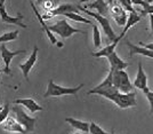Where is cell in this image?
Here are the masks:
<instances>
[{
  "label": "cell",
  "instance_id": "1",
  "mask_svg": "<svg viewBox=\"0 0 153 134\" xmlns=\"http://www.w3.org/2000/svg\"><path fill=\"white\" fill-rule=\"evenodd\" d=\"M87 94H97L101 95L105 99H108L110 101L117 104L120 109H128L135 107L137 102H136V93L131 92V93H121L119 89L117 88L115 86H111L108 88L104 89H98V91H93L90 89L87 92Z\"/></svg>",
  "mask_w": 153,
  "mask_h": 134
},
{
  "label": "cell",
  "instance_id": "2",
  "mask_svg": "<svg viewBox=\"0 0 153 134\" xmlns=\"http://www.w3.org/2000/svg\"><path fill=\"white\" fill-rule=\"evenodd\" d=\"M83 87V84H80L79 86L76 87H64L61 85L55 84L53 79H49L48 82V86L46 89L44 97H58V96H64V95H76L78 92Z\"/></svg>",
  "mask_w": 153,
  "mask_h": 134
},
{
  "label": "cell",
  "instance_id": "3",
  "mask_svg": "<svg viewBox=\"0 0 153 134\" xmlns=\"http://www.w3.org/2000/svg\"><path fill=\"white\" fill-rule=\"evenodd\" d=\"M80 10H82L83 13H86L88 16H90V17L95 19L96 21L100 23V25L102 26L103 31L105 33L106 38L108 39V41L113 43L115 39L118 38V36H117L115 32L113 31V29H112V26H111V23H110V21L106 19V16H103V15H101V14H98V13H94V12L88 10L87 8L81 7V6H80Z\"/></svg>",
  "mask_w": 153,
  "mask_h": 134
},
{
  "label": "cell",
  "instance_id": "4",
  "mask_svg": "<svg viewBox=\"0 0 153 134\" xmlns=\"http://www.w3.org/2000/svg\"><path fill=\"white\" fill-rule=\"evenodd\" d=\"M112 70V69H111ZM113 71V85L121 93H131L134 91V84L130 82L126 70H112Z\"/></svg>",
  "mask_w": 153,
  "mask_h": 134
},
{
  "label": "cell",
  "instance_id": "5",
  "mask_svg": "<svg viewBox=\"0 0 153 134\" xmlns=\"http://www.w3.org/2000/svg\"><path fill=\"white\" fill-rule=\"evenodd\" d=\"M10 111L13 112L14 117L17 119L19 124L25 128L26 133L27 132H32L34 130L36 123H37V118L27 115L25 111L21 108L19 104H14L13 107H10Z\"/></svg>",
  "mask_w": 153,
  "mask_h": 134
},
{
  "label": "cell",
  "instance_id": "6",
  "mask_svg": "<svg viewBox=\"0 0 153 134\" xmlns=\"http://www.w3.org/2000/svg\"><path fill=\"white\" fill-rule=\"evenodd\" d=\"M49 29H51V31L53 33L58 34L62 39L70 38L71 36H73L74 33H82V34L86 33L82 30H79V29H76L72 25H70L66 19H59L55 24L49 26Z\"/></svg>",
  "mask_w": 153,
  "mask_h": 134
},
{
  "label": "cell",
  "instance_id": "7",
  "mask_svg": "<svg viewBox=\"0 0 153 134\" xmlns=\"http://www.w3.org/2000/svg\"><path fill=\"white\" fill-rule=\"evenodd\" d=\"M0 53H1V60L4 61L5 63V68H4V73L6 75H10L12 71H10V62L13 61V58L17 55H21V54H25L26 49H17V51H9L6 47L5 44L0 45Z\"/></svg>",
  "mask_w": 153,
  "mask_h": 134
},
{
  "label": "cell",
  "instance_id": "8",
  "mask_svg": "<svg viewBox=\"0 0 153 134\" xmlns=\"http://www.w3.org/2000/svg\"><path fill=\"white\" fill-rule=\"evenodd\" d=\"M79 10H80V6L76 4H61L56 8H54L53 10L47 12L49 14H44L42 19L47 21L48 19H53L57 15H63L64 16L66 13H79Z\"/></svg>",
  "mask_w": 153,
  "mask_h": 134
},
{
  "label": "cell",
  "instance_id": "9",
  "mask_svg": "<svg viewBox=\"0 0 153 134\" xmlns=\"http://www.w3.org/2000/svg\"><path fill=\"white\" fill-rule=\"evenodd\" d=\"M110 13L112 15L113 19L115 21V23L119 26H125L127 23V13L125 10V8L118 2V0L114 1L113 4L110 5Z\"/></svg>",
  "mask_w": 153,
  "mask_h": 134
},
{
  "label": "cell",
  "instance_id": "10",
  "mask_svg": "<svg viewBox=\"0 0 153 134\" xmlns=\"http://www.w3.org/2000/svg\"><path fill=\"white\" fill-rule=\"evenodd\" d=\"M38 52H39L38 47L34 46L30 58H27L24 63L19 64V68L21 69V71H22V73H23V76H24V78H25L26 80H29V75L31 72L32 68L34 67V64L37 63V61H38Z\"/></svg>",
  "mask_w": 153,
  "mask_h": 134
},
{
  "label": "cell",
  "instance_id": "11",
  "mask_svg": "<svg viewBox=\"0 0 153 134\" xmlns=\"http://www.w3.org/2000/svg\"><path fill=\"white\" fill-rule=\"evenodd\" d=\"M1 128L6 132H10V133H22L26 134L25 128L23 127L19 124L17 119L13 117V116H8L6 118V121L1 124Z\"/></svg>",
  "mask_w": 153,
  "mask_h": 134
},
{
  "label": "cell",
  "instance_id": "12",
  "mask_svg": "<svg viewBox=\"0 0 153 134\" xmlns=\"http://www.w3.org/2000/svg\"><path fill=\"white\" fill-rule=\"evenodd\" d=\"M0 17H1L4 23H7V24H15V25L21 26L22 29H26V28H27V25L23 23V19H24L23 15L19 14L17 16H10L9 14L7 13L6 7L5 6L0 7Z\"/></svg>",
  "mask_w": 153,
  "mask_h": 134
},
{
  "label": "cell",
  "instance_id": "13",
  "mask_svg": "<svg viewBox=\"0 0 153 134\" xmlns=\"http://www.w3.org/2000/svg\"><path fill=\"white\" fill-rule=\"evenodd\" d=\"M30 5H31V8L33 9V13H34V15L37 16V19H38V21L40 22V24H41V26H42V30L46 32V34H47V38L49 39V41H51V45H56L57 44V39H56V37L54 36V33L51 31V29H49V25H47V23H46V21L44 19H42V15L39 13L38 9H37V7L34 6V4L32 2V0H30Z\"/></svg>",
  "mask_w": 153,
  "mask_h": 134
},
{
  "label": "cell",
  "instance_id": "14",
  "mask_svg": "<svg viewBox=\"0 0 153 134\" xmlns=\"http://www.w3.org/2000/svg\"><path fill=\"white\" fill-rule=\"evenodd\" d=\"M133 84H134L135 88H138L140 91H144V89L149 88L147 87V76L146 73H145V71H144V69H143L142 62H138V69H137L136 78H135Z\"/></svg>",
  "mask_w": 153,
  "mask_h": 134
},
{
  "label": "cell",
  "instance_id": "15",
  "mask_svg": "<svg viewBox=\"0 0 153 134\" xmlns=\"http://www.w3.org/2000/svg\"><path fill=\"white\" fill-rule=\"evenodd\" d=\"M13 104H19V106L25 107L31 114H36V112H38V111H42V110H44V108H42L40 104H38V102H36L33 99H31V97L17 99V100L14 101Z\"/></svg>",
  "mask_w": 153,
  "mask_h": 134
},
{
  "label": "cell",
  "instance_id": "16",
  "mask_svg": "<svg viewBox=\"0 0 153 134\" xmlns=\"http://www.w3.org/2000/svg\"><path fill=\"white\" fill-rule=\"evenodd\" d=\"M121 39H122L121 36H118V38L115 39L113 43H111L110 45L105 46L104 48L100 49V51L91 53V55H93L94 58H108V55H111L113 52H115V48H117V46H118L119 41H120Z\"/></svg>",
  "mask_w": 153,
  "mask_h": 134
},
{
  "label": "cell",
  "instance_id": "17",
  "mask_svg": "<svg viewBox=\"0 0 153 134\" xmlns=\"http://www.w3.org/2000/svg\"><path fill=\"white\" fill-rule=\"evenodd\" d=\"M126 44L129 47V51H130V56L131 55H143V56H146V58H153V51L145 48L140 45H134L131 44L129 40H126Z\"/></svg>",
  "mask_w": 153,
  "mask_h": 134
},
{
  "label": "cell",
  "instance_id": "18",
  "mask_svg": "<svg viewBox=\"0 0 153 134\" xmlns=\"http://www.w3.org/2000/svg\"><path fill=\"white\" fill-rule=\"evenodd\" d=\"M108 60L110 67H111L110 69H112V70H125L129 65L127 62H125L122 58H120L117 52H113L111 55H108Z\"/></svg>",
  "mask_w": 153,
  "mask_h": 134
},
{
  "label": "cell",
  "instance_id": "19",
  "mask_svg": "<svg viewBox=\"0 0 153 134\" xmlns=\"http://www.w3.org/2000/svg\"><path fill=\"white\" fill-rule=\"evenodd\" d=\"M85 8H90V9H95L97 10V13L103 15V16H106V14L110 12V5H108V1L105 0H95L94 2L91 4H87Z\"/></svg>",
  "mask_w": 153,
  "mask_h": 134
},
{
  "label": "cell",
  "instance_id": "20",
  "mask_svg": "<svg viewBox=\"0 0 153 134\" xmlns=\"http://www.w3.org/2000/svg\"><path fill=\"white\" fill-rule=\"evenodd\" d=\"M142 19H143V17H142L137 12H130V13H128L127 23H126V25H125V28H123V30H122L121 33H120V36H121L122 38L125 37V34L128 32V30L131 29L134 25H136Z\"/></svg>",
  "mask_w": 153,
  "mask_h": 134
},
{
  "label": "cell",
  "instance_id": "21",
  "mask_svg": "<svg viewBox=\"0 0 153 134\" xmlns=\"http://www.w3.org/2000/svg\"><path fill=\"white\" fill-rule=\"evenodd\" d=\"M65 121H66V123H69L72 127L78 130V131H80V132H86V133H87V132H89L90 123L79 121V119L72 118V117H66V118H65Z\"/></svg>",
  "mask_w": 153,
  "mask_h": 134
},
{
  "label": "cell",
  "instance_id": "22",
  "mask_svg": "<svg viewBox=\"0 0 153 134\" xmlns=\"http://www.w3.org/2000/svg\"><path fill=\"white\" fill-rule=\"evenodd\" d=\"M111 86H114V85H113V71L110 69L106 78H105L100 85H97L96 87H94V88H91V89H93V91H98V89L108 88V87H111Z\"/></svg>",
  "mask_w": 153,
  "mask_h": 134
},
{
  "label": "cell",
  "instance_id": "23",
  "mask_svg": "<svg viewBox=\"0 0 153 134\" xmlns=\"http://www.w3.org/2000/svg\"><path fill=\"white\" fill-rule=\"evenodd\" d=\"M64 16H65V17H68V19H72V21H74V22L86 23V24H90V25H93V24H94V23H93V21H90V19L83 17V16H81L79 13H66Z\"/></svg>",
  "mask_w": 153,
  "mask_h": 134
},
{
  "label": "cell",
  "instance_id": "24",
  "mask_svg": "<svg viewBox=\"0 0 153 134\" xmlns=\"http://www.w3.org/2000/svg\"><path fill=\"white\" fill-rule=\"evenodd\" d=\"M19 30H14V31L6 32L4 34L0 36V44H5L7 41H14V40H17L19 38Z\"/></svg>",
  "mask_w": 153,
  "mask_h": 134
},
{
  "label": "cell",
  "instance_id": "25",
  "mask_svg": "<svg viewBox=\"0 0 153 134\" xmlns=\"http://www.w3.org/2000/svg\"><path fill=\"white\" fill-rule=\"evenodd\" d=\"M93 43L95 48H100L101 45H102V37H101V31L100 29L97 28L96 24H93Z\"/></svg>",
  "mask_w": 153,
  "mask_h": 134
},
{
  "label": "cell",
  "instance_id": "26",
  "mask_svg": "<svg viewBox=\"0 0 153 134\" xmlns=\"http://www.w3.org/2000/svg\"><path fill=\"white\" fill-rule=\"evenodd\" d=\"M89 133L90 134H111V133H108L106 131H104L98 124H96L94 121H90Z\"/></svg>",
  "mask_w": 153,
  "mask_h": 134
},
{
  "label": "cell",
  "instance_id": "27",
  "mask_svg": "<svg viewBox=\"0 0 153 134\" xmlns=\"http://www.w3.org/2000/svg\"><path fill=\"white\" fill-rule=\"evenodd\" d=\"M9 114H10V103L7 102L4 104V110L0 112V126L4 121H6V118L9 116Z\"/></svg>",
  "mask_w": 153,
  "mask_h": 134
},
{
  "label": "cell",
  "instance_id": "28",
  "mask_svg": "<svg viewBox=\"0 0 153 134\" xmlns=\"http://www.w3.org/2000/svg\"><path fill=\"white\" fill-rule=\"evenodd\" d=\"M118 2L125 8V10L128 12V13H130V12H136L134 9V7H133L131 0H118Z\"/></svg>",
  "mask_w": 153,
  "mask_h": 134
},
{
  "label": "cell",
  "instance_id": "29",
  "mask_svg": "<svg viewBox=\"0 0 153 134\" xmlns=\"http://www.w3.org/2000/svg\"><path fill=\"white\" fill-rule=\"evenodd\" d=\"M143 93L145 94L147 101H149V103H150V111H151V114H152L153 112V92L152 91H150L149 88H146L143 91Z\"/></svg>",
  "mask_w": 153,
  "mask_h": 134
},
{
  "label": "cell",
  "instance_id": "30",
  "mask_svg": "<svg viewBox=\"0 0 153 134\" xmlns=\"http://www.w3.org/2000/svg\"><path fill=\"white\" fill-rule=\"evenodd\" d=\"M140 15L142 16V17H145L146 15H151V14H153V4H150L147 7H145V8H142L140 12Z\"/></svg>",
  "mask_w": 153,
  "mask_h": 134
},
{
  "label": "cell",
  "instance_id": "31",
  "mask_svg": "<svg viewBox=\"0 0 153 134\" xmlns=\"http://www.w3.org/2000/svg\"><path fill=\"white\" fill-rule=\"evenodd\" d=\"M131 2H133V5L140 6L142 8H145V7H147L149 5H150L146 0H131Z\"/></svg>",
  "mask_w": 153,
  "mask_h": 134
},
{
  "label": "cell",
  "instance_id": "32",
  "mask_svg": "<svg viewBox=\"0 0 153 134\" xmlns=\"http://www.w3.org/2000/svg\"><path fill=\"white\" fill-rule=\"evenodd\" d=\"M140 45L143 46V47H145V48H149V49L153 51V43H151V44H143V43H140Z\"/></svg>",
  "mask_w": 153,
  "mask_h": 134
},
{
  "label": "cell",
  "instance_id": "33",
  "mask_svg": "<svg viewBox=\"0 0 153 134\" xmlns=\"http://www.w3.org/2000/svg\"><path fill=\"white\" fill-rule=\"evenodd\" d=\"M149 17H150V28H151V32L153 33V14L149 15Z\"/></svg>",
  "mask_w": 153,
  "mask_h": 134
},
{
  "label": "cell",
  "instance_id": "34",
  "mask_svg": "<svg viewBox=\"0 0 153 134\" xmlns=\"http://www.w3.org/2000/svg\"><path fill=\"white\" fill-rule=\"evenodd\" d=\"M5 1H6V0H0V7L5 6Z\"/></svg>",
  "mask_w": 153,
  "mask_h": 134
},
{
  "label": "cell",
  "instance_id": "35",
  "mask_svg": "<svg viewBox=\"0 0 153 134\" xmlns=\"http://www.w3.org/2000/svg\"><path fill=\"white\" fill-rule=\"evenodd\" d=\"M89 0H79V4H85V2H88Z\"/></svg>",
  "mask_w": 153,
  "mask_h": 134
},
{
  "label": "cell",
  "instance_id": "36",
  "mask_svg": "<svg viewBox=\"0 0 153 134\" xmlns=\"http://www.w3.org/2000/svg\"><path fill=\"white\" fill-rule=\"evenodd\" d=\"M56 45H57L58 47H62V46H63V44H62V43H57Z\"/></svg>",
  "mask_w": 153,
  "mask_h": 134
},
{
  "label": "cell",
  "instance_id": "37",
  "mask_svg": "<svg viewBox=\"0 0 153 134\" xmlns=\"http://www.w3.org/2000/svg\"><path fill=\"white\" fill-rule=\"evenodd\" d=\"M2 110H4V104H2V106H0V112H1Z\"/></svg>",
  "mask_w": 153,
  "mask_h": 134
},
{
  "label": "cell",
  "instance_id": "38",
  "mask_svg": "<svg viewBox=\"0 0 153 134\" xmlns=\"http://www.w3.org/2000/svg\"><path fill=\"white\" fill-rule=\"evenodd\" d=\"M149 4H153V0H146Z\"/></svg>",
  "mask_w": 153,
  "mask_h": 134
},
{
  "label": "cell",
  "instance_id": "39",
  "mask_svg": "<svg viewBox=\"0 0 153 134\" xmlns=\"http://www.w3.org/2000/svg\"><path fill=\"white\" fill-rule=\"evenodd\" d=\"M72 134H81L80 132H74V133H72Z\"/></svg>",
  "mask_w": 153,
  "mask_h": 134
},
{
  "label": "cell",
  "instance_id": "40",
  "mask_svg": "<svg viewBox=\"0 0 153 134\" xmlns=\"http://www.w3.org/2000/svg\"><path fill=\"white\" fill-rule=\"evenodd\" d=\"M2 71H4V70H1V69H0V76H1V73H2Z\"/></svg>",
  "mask_w": 153,
  "mask_h": 134
},
{
  "label": "cell",
  "instance_id": "41",
  "mask_svg": "<svg viewBox=\"0 0 153 134\" xmlns=\"http://www.w3.org/2000/svg\"><path fill=\"white\" fill-rule=\"evenodd\" d=\"M111 134H115V133H114V132H111Z\"/></svg>",
  "mask_w": 153,
  "mask_h": 134
},
{
  "label": "cell",
  "instance_id": "42",
  "mask_svg": "<svg viewBox=\"0 0 153 134\" xmlns=\"http://www.w3.org/2000/svg\"><path fill=\"white\" fill-rule=\"evenodd\" d=\"M0 82H1V76H0Z\"/></svg>",
  "mask_w": 153,
  "mask_h": 134
},
{
  "label": "cell",
  "instance_id": "43",
  "mask_svg": "<svg viewBox=\"0 0 153 134\" xmlns=\"http://www.w3.org/2000/svg\"><path fill=\"white\" fill-rule=\"evenodd\" d=\"M0 61H1V60H0Z\"/></svg>",
  "mask_w": 153,
  "mask_h": 134
}]
</instances>
